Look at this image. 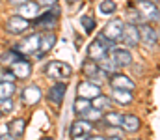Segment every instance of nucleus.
<instances>
[{"mask_svg": "<svg viewBox=\"0 0 160 140\" xmlns=\"http://www.w3.org/2000/svg\"><path fill=\"white\" fill-rule=\"evenodd\" d=\"M45 75L56 82H62V80H69L71 75H73V69L69 64H63L60 60H54V62H48V65L45 67Z\"/></svg>", "mask_w": 160, "mask_h": 140, "instance_id": "f257e3e1", "label": "nucleus"}, {"mask_svg": "<svg viewBox=\"0 0 160 140\" xmlns=\"http://www.w3.org/2000/svg\"><path fill=\"white\" fill-rule=\"evenodd\" d=\"M116 45L112 39H106L102 34H99L97 36V39L89 45V58L91 60H95V62H99V60H102L106 54H108V49H112V47Z\"/></svg>", "mask_w": 160, "mask_h": 140, "instance_id": "f03ea898", "label": "nucleus"}, {"mask_svg": "<svg viewBox=\"0 0 160 140\" xmlns=\"http://www.w3.org/2000/svg\"><path fill=\"white\" fill-rule=\"evenodd\" d=\"M48 11H45L43 15H38L36 17V21H34V26L36 28H45V30H48V28H54L56 26V23H58V15H60V8L58 6H50V8H47Z\"/></svg>", "mask_w": 160, "mask_h": 140, "instance_id": "7ed1b4c3", "label": "nucleus"}, {"mask_svg": "<svg viewBox=\"0 0 160 140\" xmlns=\"http://www.w3.org/2000/svg\"><path fill=\"white\" fill-rule=\"evenodd\" d=\"M136 11H138V15H140L142 19H145V21H155V23L158 21V6H157V2H153V0H140Z\"/></svg>", "mask_w": 160, "mask_h": 140, "instance_id": "20e7f679", "label": "nucleus"}, {"mask_svg": "<svg viewBox=\"0 0 160 140\" xmlns=\"http://www.w3.org/2000/svg\"><path fill=\"white\" fill-rule=\"evenodd\" d=\"M30 26H32V24H30V21H28V19H24V17H21V15H13V17H9V19L6 21V32L15 34V36L24 34Z\"/></svg>", "mask_w": 160, "mask_h": 140, "instance_id": "39448f33", "label": "nucleus"}, {"mask_svg": "<svg viewBox=\"0 0 160 140\" xmlns=\"http://www.w3.org/2000/svg\"><path fill=\"white\" fill-rule=\"evenodd\" d=\"M110 60L114 62L116 67H127V65L132 64V52L125 47H112Z\"/></svg>", "mask_w": 160, "mask_h": 140, "instance_id": "423d86ee", "label": "nucleus"}, {"mask_svg": "<svg viewBox=\"0 0 160 140\" xmlns=\"http://www.w3.org/2000/svg\"><path fill=\"white\" fill-rule=\"evenodd\" d=\"M82 69H84V75L89 79V80H93V82H97V84H101V80L106 77L102 71H101V67H99V64L95 62V60H91V58H88L84 64H82Z\"/></svg>", "mask_w": 160, "mask_h": 140, "instance_id": "0eeeda50", "label": "nucleus"}, {"mask_svg": "<svg viewBox=\"0 0 160 140\" xmlns=\"http://www.w3.org/2000/svg\"><path fill=\"white\" fill-rule=\"evenodd\" d=\"M119 41L127 43L128 47H136L138 43H140V32H138V26H136V24H132V23L123 24Z\"/></svg>", "mask_w": 160, "mask_h": 140, "instance_id": "6e6552de", "label": "nucleus"}, {"mask_svg": "<svg viewBox=\"0 0 160 140\" xmlns=\"http://www.w3.org/2000/svg\"><path fill=\"white\" fill-rule=\"evenodd\" d=\"M38 49H39V34H32L19 41L17 52L19 54H34V52H38Z\"/></svg>", "mask_w": 160, "mask_h": 140, "instance_id": "1a4fd4ad", "label": "nucleus"}, {"mask_svg": "<svg viewBox=\"0 0 160 140\" xmlns=\"http://www.w3.org/2000/svg\"><path fill=\"white\" fill-rule=\"evenodd\" d=\"M138 32H140V43L143 41L147 47H155L158 43V32H157V28H153L151 24H142V26H138Z\"/></svg>", "mask_w": 160, "mask_h": 140, "instance_id": "9d476101", "label": "nucleus"}, {"mask_svg": "<svg viewBox=\"0 0 160 140\" xmlns=\"http://www.w3.org/2000/svg\"><path fill=\"white\" fill-rule=\"evenodd\" d=\"M9 67H11L9 71L13 73V77H15V79H19V80L28 79V77H30V73H32V65H30V62H28V60H24V58H19V60H17V62H13Z\"/></svg>", "mask_w": 160, "mask_h": 140, "instance_id": "9b49d317", "label": "nucleus"}, {"mask_svg": "<svg viewBox=\"0 0 160 140\" xmlns=\"http://www.w3.org/2000/svg\"><path fill=\"white\" fill-rule=\"evenodd\" d=\"M101 93V84L93 82V80H84L78 84V97H86V99H93L95 95Z\"/></svg>", "mask_w": 160, "mask_h": 140, "instance_id": "f8f14e48", "label": "nucleus"}, {"mask_svg": "<svg viewBox=\"0 0 160 140\" xmlns=\"http://www.w3.org/2000/svg\"><path fill=\"white\" fill-rule=\"evenodd\" d=\"M65 92H67V84H65V80H62V82H58V84H54L50 90H48V101L52 103V105H60L62 101H63V97H65Z\"/></svg>", "mask_w": 160, "mask_h": 140, "instance_id": "ddd939ff", "label": "nucleus"}, {"mask_svg": "<svg viewBox=\"0 0 160 140\" xmlns=\"http://www.w3.org/2000/svg\"><path fill=\"white\" fill-rule=\"evenodd\" d=\"M121 30H123V23H121V21H112V23H108L106 28L102 30V36H104L106 39H112V41L116 43V41H119V38H121Z\"/></svg>", "mask_w": 160, "mask_h": 140, "instance_id": "4468645a", "label": "nucleus"}, {"mask_svg": "<svg viewBox=\"0 0 160 140\" xmlns=\"http://www.w3.org/2000/svg\"><path fill=\"white\" fill-rule=\"evenodd\" d=\"M19 15L24 17V19H36V17L39 15V6H38V2H36V0H28V2L21 4Z\"/></svg>", "mask_w": 160, "mask_h": 140, "instance_id": "2eb2a0df", "label": "nucleus"}, {"mask_svg": "<svg viewBox=\"0 0 160 140\" xmlns=\"http://www.w3.org/2000/svg\"><path fill=\"white\" fill-rule=\"evenodd\" d=\"M91 122H88V120H77L73 125H71V137L75 138V137H86V135H89V131H91Z\"/></svg>", "mask_w": 160, "mask_h": 140, "instance_id": "dca6fc26", "label": "nucleus"}, {"mask_svg": "<svg viewBox=\"0 0 160 140\" xmlns=\"http://www.w3.org/2000/svg\"><path fill=\"white\" fill-rule=\"evenodd\" d=\"M41 99V88L39 86H26L24 90H22V101L26 103V105H36V103H39Z\"/></svg>", "mask_w": 160, "mask_h": 140, "instance_id": "f3484780", "label": "nucleus"}, {"mask_svg": "<svg viewBox=\"0 0 160 140\" xmlns=\"http://www.w3.org/2000/svg\"><path fill=\"white\" fill-rule=\"evenodd\" d=\"M112 88H119V90H128V92H132L134 90V82L128 79V77H125V75H118V73H114L112 75Z\"/></svg>", "mask_w": 160, "mask_h": 140, "instance_id": "a211bd4d", "label": "nucleus"}, {"mask_svg": "<svg viewBox=\"0 0 160 140\" xmlns=\"http://www.w3.org/2000/svg\"><path fill=\"white\" fill-rule=\"evenodd\" d=\"M54 43H56V36L47 30L43 36H39V49H38V50L45 54V52H48V50L54 47Z\"/></svg>", "mask_w": 160, "mask_h": 140, "instance_id": "6ab92c4d", "label": "nucleus"}, {"mask_svg": "<svg viewBox=\"0 0 160 140\" xmlns=\"http://www.w3.org/2000/svg\"><path fill=\"white\" fill-rule=\"evenodd\" d=\"M121 127H123L125 131H128V133L138 131V129H140V120H138V116H134V114H125L123 120H121Z\"/></svg>", "mask_w": 160, "mask_h": 140, "instance_id": "aec40b11", "label": "nucleus"}, {"mask_svg": "<svg viewBox=\"0 0 160 140\" xmlns=\"http://www.w3.org/2000/svg\"><path fill=\"white\" fill-rule=\"evenodd\" d=\"M24 127H26V122L24 120H13L9 125H8V129H9V135L13 137V138L17 140V138H21L22 135H24Z\"/></svg>", "mask_w": 160, "mask_h": 140, "instance_id": "412c9836", "label": "nucleus"}, {"mask_svg": "<svg viewBox=\"0 0 160 140\" xmlns=\"http://www.w3.org/2000/svg\"><path fill=\"white\" fill-rule=\"evenodd\" d=\"M112 99H114L116 103H119V105H130V103H132V92L114 88V92H112Z\"/></svg>", "mask_w": 160, "mask_h": 140, "instance_id": "4be33fe9", "label": "nucleus"}, {"mask_svg": "<svg viewBox=\"0 0 160 140\" xmlns=\"http://www.w3.org/2000/svg\"><path fill=\"white\" fill-rule=\"evenodd\" d=\"M75 112L78 114V118H82L89 108H91V99H86V97H77V101H75Z\"/></svg>", "mask_w": 160, "mask_h": 140, "instance_id": "5701e85b", "label": "nucleus"}, {"mask_svg": "<svg viewBox=\"0 0 160 140\" xmlns=\"http://www.w3.org/2000/svg\"><path fill=\"white\" fill-rule=\"evenodd\" d=\"M91 106L97 108V110H101V112H102V110H108L110 99H108L106 95H101V93H99V95H95V97L91 99Z\"/></svg>", "mask_w": 160, "mask_h": 140, "instance_id": "b1692460", "label": "nucleus"}, {"mask_svg": "<svg viewBox=\"0 0 160 140\" xmlns=\"http://www.w3.org/2000/svg\"><path fill=\"white\" fill-rule=\"evenodd\" d=\"M15 93V84L13 80H0V99L11 97Z\"/></svg>", "mask_w": 160, "mask_h": 140, "instance_id": "393cba45", "label": "nucleus"}, {"mask_svg": "<svg viewBox=\"0 0 160 140\" xmlns=\"http://www.w3.org/2000/svg\"><path fill=\"white\" fill-rule=\"evenodd\" d=\"M19 58H22V54H19L17 50H8V52H2L0 54V62L4 65H11L13 62H17Z\"/></svg>", "mask_w": 160, "mask_h": 140, "instance_id": "a878e982", "label": "nucleus"}, {"mask_svg": "<svg viewBox=\"0 0 160 140\" xmlns=\"http://www.w3.org/2000/svg\"><path fill=\"white\" fill-rule=\"evenodd\" d=\"M97 64H99V67H101V71H102L104 75H114V73H116V69H118V67L114 65V62H112V60H108L106 56H104L102 60H99Z\"/></svg>", "mask_w": 160, "mask_h": 140, "instance_id": "bb28decb", "label": "nucleus"}, {"mask_svg": "<svg viewBox=\"0 0 160 140\" xmlns=\"http://www.w3.org/2000/svg\"><path fill=\"white\" fill-rule=\"evenodd\" d=\"M102 118H104V122H106L108 125H112V127H121L123 114H119V112H108V114H104Z\"/></svg>", "mask_w": 160, "mask_h": 140, "instance_id": "cd10ccee", "label": "nucleus"}, {"mask_svg": "<svg viewBox=\"0 0 160 140\" xmlns=\"http://www.w3.org/2000/svg\"><path fill=\"white\" fill-rule=\"evenodd\" d=\"M82 120H88V122H93V123H95V122H101V120H102V112L91 106V108L82 116Z\"/></svg>", "mask_w": 160, "mask_h": 140, "instance_id": "c85d7f7f", "label": "nucleus"}, {"mask_svg": "<svg viewBox=\"0 0 160 140\" xmlns=\"http://www.w3.org/2000/svg\"><path fill=\"white\" fill-rule=\"evenodd\" d=\"M99 9H101V13L110 15V13H114V11L118 9V6H116V2H114V0H102V2H101V6H99Z\"/></svg>", "mask_w": 160, "mask_h": 140, "instance_id": "c756f323", "label": "nucleus"}, {"mask_svg": "<svg viewBox=\"0 0 160 140\" xmlns=\"http://www.w3.org/2000/svg\"><path fill=\"white\" fill-rule=\"evenodd\" d=\"M80 23H82V26H84V30H86L88 34L93 32V28H95V19H93L91 15H82Z\"/></svg>", "mask_w": 160, "mask_h": 140, "instance_id": "7c9ffc66", "label": "nucleus"}, {"mask_svg": "<svg viewBox=\"0 0 160 140\" xmlns=\"http://www.w3.org/2000/svg\"><path fill=\"white\" fill-rule=\"evenodd\" d=\"M13 101H11V97H4V99H0V112L2 114H8V112H11L13 110Z\"/></svg>", "mask_w": 160, "mask_h": 140, "instance_id": "2f4dec72", "label": "nucleus"}, {"mask_svg": "<svg viewBox=\"0 0 160 140\" xmlns=\"http://www.w3.org/2000/svg\"><path fill=\"white\" fill-rule=\"evenodd\" d=\"M39 8H50V6H56L58 0H36Z\"/></svg>", "mask_w": 160, "mask_h": 140, "instance_id": "473e14b6", "label": "nucleus"}, {"mask_svg": "<svg viewBox=\"0 0 160 140\" xmlns=\"http://www.w3.org/2000/svg\"><path fill=\"white\" fill-rule=\"evenodd\" d=\"M86 140H106L104 137H101V135H95V137H88Z\"/></svg>", "mask_w": 160, "mask_h": 140, "instance_id": "72a5a7b5", "label": "nucleus"}, {"mask_svg": "<svg viewBox=\"0 0 160 140\" xmlns=\"http://www.w3.org/2000/svg\"><path fill=\"white\" fill-rule=\"evenodd\" d=\"M0 140H15L11 135H0Z\"/></svg>", "mask_w": 160, "mask_h": 140, "instance_id": "f704fd0d", "label": "nucleus"}, {"mask_svg": "<svg viewBox=\"0 0 160 140\" xmlns=\"http://www.w3.org/2000/svg\"><path fill=\"white\" fill-rule=\"evenodd\" d=\"M9 2H13V4H17V6H21V4H24V2H28V0H9Z\"/></svg>", "mask_w": 160, "mask_h": 140, "instance_id": "c9c22d12", "label": "nucleus"}, {"mask_svg": "<svg viewBox=\"0 0 160 140\" xmlns=\"http://www.w3.org/2000/svg\"><path fill=\"white\" fill-rule=\"evenodd\" d=\"M108 140H123V138H119V137H108Z\"/></svg>", "mask_w": 160, "mask_h": 140, "instance_id": "e433bc0d", "label": "nucleus"}, {"mask_svg": "<svg viewBox=\"0 0 160 140\" xmlns=\"http://www.w3.org/2000/svg\"><path fill=\"white\" fill-rule=\"evenodd\" d=\"M73 140H86V137H75Z\"/></svg>", "mask_w": 160, "mask_h": 140, "instance_id": "4c0bfd02", "label": "nucleus"}, {"mask_svg": "<svg viewBox=\"0 0 160 140\" xmlns=\"http://www.w3.org/2000/svg\"><path fill=\"white\" fill-rule=\"evenodd\" d=\"M67 2H69V4H75V2H78V0H67Z\"/></svg>", "mask_w": 160, "mask_h": 140, "instance_id": "58836bf2", "label": "nucleus"}, {"mask_svg": "<svg viewBox=\"0 0 160 140\" xmlns=\"http://www.w3.org/2000/svg\"><path fill=\"white\" fill-rule=\"evenodd\" d=\"M43 140H52V138H43Z\"/></svg>", "mask_w": 160, "mask_h": 140, "instance_id": "ea45409f", "label": "nucleus"}, {"mask_svg": "<svg viewBox=\"0 0 160 140\" xmlns=\"http://www.w3.org/2000/svg\"><path fill=\"white\" fill-rule=\"evenodd\" d=\"M0 116H2V112H0Z\"/></svg>", "mask_w": 160, "mask_h": 140, "instance_id": "a19ab883", "label": "nucleus"}, {"mask_svg": "<svg viewBox=\"0 0 160 140\" xmlns=\"http://www.w3.org/2000/svg\"><path fill=\"white\" fill-rule=\"evenodd\" d=\"M155 2H157V0H155Z\"/></svg>", "mask_w": 160, "mask_h": 140, "instance_id": "79ce46f5", "label": "nucleus"}]
</instances>
